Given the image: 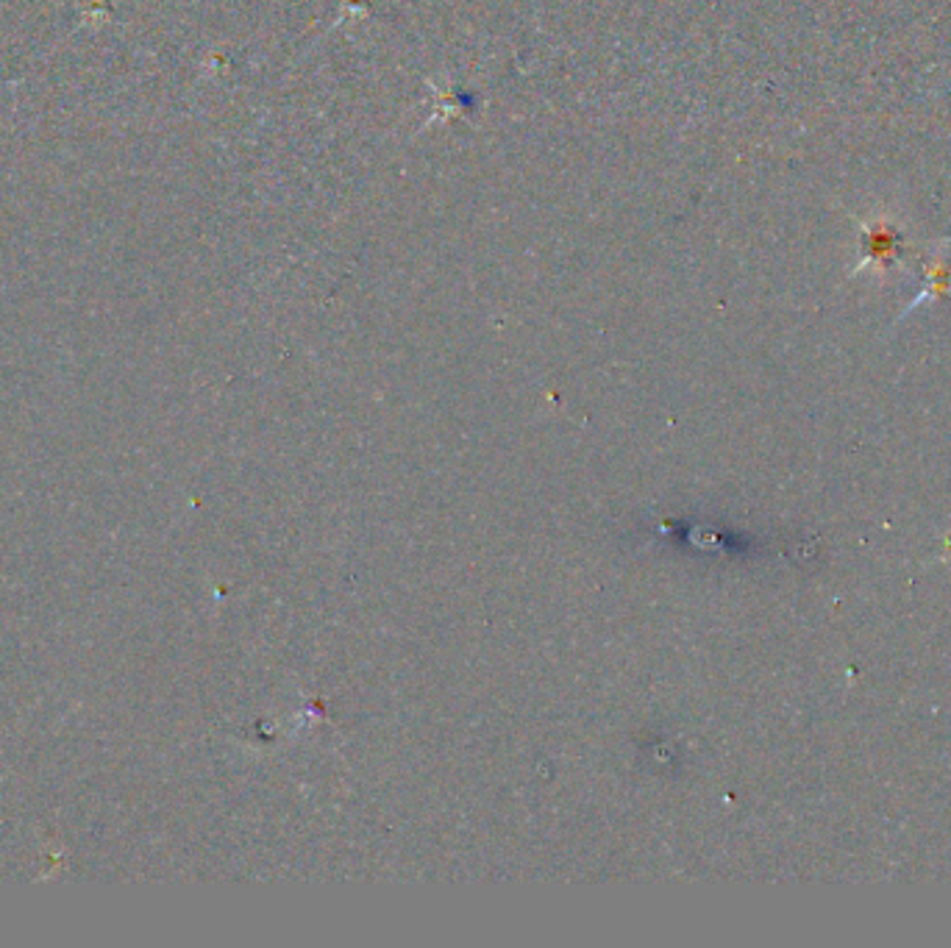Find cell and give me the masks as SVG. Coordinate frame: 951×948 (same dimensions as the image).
I'll list each match as a JSON object with an SVG mask.
<instances>
[{
  "instance_id": "6da1fadb",
  "label": "cell",
  "mask_w": 951,
  "mask_h": 948,
  "mask_svg": "<svg viewBox=\"0 0 951 948\" xmlns=\"http://www.w3.org/2000/svg\"><path fill=\"white\" fill-rule=\"evenodd\" d=\"M904 245V237L902 231H898V226H893L891 220H871L862 229V262L860 267H866V264H876V267H887V264L893 262V259L902 253Z\"/></svg>"
},
{
  "instance_id": "7a4b0ae2",
  "label": "cell",
  "mask_w": 951,
  "mask_h": 948,
  "mask_svg": "<svg viewBox=\"0 0 951 948\" xmlns=\"http://www.w3.org/2000/svg\"><path fill=\"white\" fill-rule=\"evenodd\" d=\"M951 284V264H949V251H946L943 245L935 248L932 253V262H929L927 267V287H924V293L918 295L916 300H913V307H918L924 298H929V295H940L946 293Z\"/></svg>"
}]
</instances>
